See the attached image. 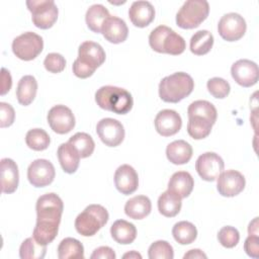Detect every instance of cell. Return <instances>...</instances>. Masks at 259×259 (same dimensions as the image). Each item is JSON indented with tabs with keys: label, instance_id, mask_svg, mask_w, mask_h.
<instances>
[{
	"label": "cell",
	"instance_id": "6da1fadb",
	"mask_svg": "<svg viewBox=\"0 0 259 259\" xmlns=\"http://www.w3.org/2000/svg\"><path fill=\"white\" fill-rule=\"evenodd\" d=\"M95 101L100 108L116 114L130 112L134 105L133 96L127 90L111 85L100 87L95 93Z\"/></svg>",
	"mask_w": 259,
	"mask_h": 259
},
{
	"label": "cell",
	"instance_id": "7a4b0ae2",
	"mask_svg": "<svg viewBox=\"0 0 259 259\" xmlns=\"http://www.w3.org/2000/svg\"><path fill=\"white\" fill-rule=\"evenodd\" d=\"M194 88V81L184 72L164 77L159 84V96L165 102L177 103L187 97Z\"/></svg>",
	"mask_w": 259,
	"mask_h": 259
},
{
	"label": "cell",
	"instance_id": "3957f363",
	"mask_svg": "<svg viewBox=\"0 0 259 259\" xmlns=\"http://www.w3.org/2000/svg\"><path fill=\"white\" fill-rule=\"evenodd\" d=\"M149 45L153 51L177 56L185 51L184 38L166 25H159L149 35Z\"/></svg>",
	"mask_w": 259,
	"mask_h": 259
},
{
	"label": "cell",
	"instance_id": "277c9868",
	"mask_svg": "<svg viewBox=\"0 0 259 259\" xmlns=\"http://www.w3.org/2000/svg\"><path fill=\"white\" fill-rule=\"evenodd\" d=\"M107 209L100 204H90L80 212L75 220L76 231L84 236H94L108 222Z\"/></svg>",
	"mask_w": 259,
	"mask_h": 259
},
{
	"label": "cell",
	"instance_id": "5b68a950",
	"mask_svg": "<svg viewBox=\"0 0 259 259\" xmlns=\"http://www.w3.org/2000/svg\"><path fill=\"white\" fill-rule=\"evenodd\" d=\"M36 224L59 228L64 210L63 200L56 193L40 195L35 204Z\"/></svg>",
	"mask_w": 259,
	"mask_h": 259
},
{
	"label": "cell",
	"instance_id": "8992f818",
	"mask_svg": "<svg viewBox=\"0 0 259 259\" xmlns=\"http://www.w3.org/2000/svg\"><path fill=\"white\" fill-rule=\"evenodd\" d=\"M209 13V5L205 0H188L183 3L176 14V23L184 29H192L200 25Z\"/></svg>",
	"mask_w": 259,
	"mask_h": 259
},
{
	"label": "cell",
	"instance_id": "52a82bcc",
	"mask_svg": "<svg viewBox=\"0 0 259 259\" xmlns=\"http://www.w3.org/2000/svg\"><path fill=\"white\" fill-rule=\"evenodd\" d=\"M26 6L33 24L40 29L51 28L58 19L59 9L54 0H28Z\"/></svg>",
	"mask_w": 259,
	"mask_h": 259
},
{
	"label": "cell",
	"instance_id": "ba28073f",
	"mask_svg": "<svg viewBox=\"0 0 259 259\" xmlns=\"http://www.w3.org/2000/svg\"><path fill=\"white\" fill-rule=\"evenodd\" d=\"M44 49L42 37L35 32L26 31L16 36L12 41V52L20 60L31 61Z\"/></svg>",
	"mask_w": 259,
	"mask_h": 259
},
{
	"label": "cell",
	"instance_id": "9c48e42d",
	"mask_svg": "<svg viewBox=\"0 0 259 259\" xmlns=\"http://www.w3.org/2000/svg\"><path fill=\"white\" fill-rule=\"evenodd\" d=\"M247 24L243 16L236 12L223 15L218 23V31L222 38L227 41H236L243 37Z\"/></svg>",
	"mask_w": 259,
	"mask_h": 259
},
{
	"label": "cell",
	"instance_id": "30bf717a",
	"mask_svg": "<svg viewBox=\"0 0 259 259\" xmlns=\"http://www.w3.org/2000/svg\"><path fill=\"white\" fill-rule=\"evenodd\" d=\"M56 176L54 165L47 159H36L27 168V179L34 187L50 185Z\"/></svg>",
	"mask_w": 259,
	"mask_h": 259
},
{
	"label": "cell",
	"instance_id": "8fae6325",
	"mask_svg": "<svg viewBox=\"0 0 259 259\" xmlns=\"http://www.w3.org/2000/svg\"><path fill=\"white\" fill-rule=\"evenodd\" d=\"M96 133L105 146L116 147L124 139V128L121 122L111 117H105L96 124Z\"/></svg>",
	"mask_w": 259,
	"mask_h": 259
},
{
	"label": "cell",
	"instance_id": "7c38bea8",
	"mask_svg": "<svg viewBox=\"0 0 259 259\" xmlns=\"http://www.w3.org/2000/svg\"><path fill=\"white\" fill-rule=\"evenodd\" d=\"M224 167V160L213 152H205L201 154L195 162V169L200 178L209 182L214 181L218 178L223 172Z\"/></svg>",
	"mask_w": 259,
	"mask_h": 259
},
{
	"label": "cell",
	"instance_id": "4fadbf2b",
	"mask_svg": "<svg viewBox=\"0 0 259 259\" xmlns=\"http://www.w3.org/2000/svg\"><path fill=\"white\" fill-rule=\"evenodd\" d=\"M47 119L51 128L60 135L70 133L76 123L72 110L63 104L53 106L49 110Z\"/></svg>",
	"mask_w": 259,
	"mask_h": 259
},
{
	"label": "cell",
	"instance_id": "5bb4252c",
	"mask_svg": "<svg viewBox=\"0 0 259 259\" xmlns=\"http://www.w3.org/2000/svg\"><path fill=\"white\" fill-rule=\"evenodd\" d=\"M217 189L219 193L226 197H233L241 193L246 184L244 175L237 170H227L218 176Z\"/></svg>",
	"mask_w": 259,
	"mask_h": 259
},
{
	"label": "cell",
	"instance_id": "9a60e30c",
	"mask_svg": "<svg viewBox=\"0 0 259 259\" xmlns=\"http://www.w3.org/2000/svg\"><path fill=\"white\" fill-rule=\"evenodd\" d=\"M233 79L243 87H251L255 85L259 78V69L255 62L241 59L235 62L231 67Z\"/></svg>",
	"mask_w": 259,
	"mask_h": 259
},
{
	"label": "cell",
	"instance_id": "2e32d148",
	"mask_svg": "<svg viewBox=\"0 0 259 259\" xmlns=\"http://www.w3.org/2000/svg\"><path fill=\"white\" fill-rule=\"evenodd\" d=\"M157 133L163 137H170L177 134L182 126V119L179 113L173 109L159 111L154 120Z\"/></svg>",
	"mask_w": 259,
	"mask_h": 259
},
{
	"label": "cell",
	"instance_id": "e0dca14e",
	"mask_svg": "<svg viewBox=\"0 0 259 259\" xmlns=\"http://www.w3.org/2000/svg\"><path fill=\"white\" fill-rule=\"evenodd\" d=\"M114 185L124 195L134 193L139 187V176L137 171L128 164L120 165L114 173Z\"/></svg>",
	"mask_w": 259,
	"mask_h": 259
},
{
	"label": "cell",
	"instance_id": "ac0fdd59",
	"mask_svg": "<svg viewBox=\"0 0 259 259\" xmlns=\"http://www.w3.org/2000/svg\"><path fill=\"white\" fill-rule=\"evenodd\" d=\"M105 57V52L99 44L86 40L80 45L77 59L95 71L104 63Z\"/></svg>",
	"mask_w": 259,
	"mask_h": 259
},
{
	"label": "cell",
	"instance_id": "d6986e66",
	"mask_svg": "<svg viewBox=\"0 0 259 259\" xmlns=\"http://www.w3.org/2000/svg\"><path fill=\"white\" fill-rule=\"evenodd\" d=\"M101 33L109 42L120 44L126 39L128 28L123 19L110 15L103 23Z\"/></svg>",
	"mask_w": 259,
	"mask_h": 259
},
{
	"label": "cell",
	"instance_id": "ffe728a7",
	"mask_svg": "<svg viewBox=\"0 0 259 259\" xmlns=\"http://www.w3.org/2000/svg\"><path fill=\"white\" fill-rule=\"evenodd\" d=\"M128 17L135 26L146 27L155 18V8L149 1H135L128 9Z\"/></svg>",
	"mask_w": 259,
	"mask_h": 259
},
{
	"label": "cell",
	"instance_id": "44dd1931",
	"mask_svg": "<svg viewBox=\"0 0 259 259\" xmlns=\"http://www.w3.org/2000/svg\"><path fill=\"white\" fill-rule=\"evenodd\" d=\"M19 172L17 164L10 158L1 160V190L3 193H13L18 186Z\"/></svg>",
	"mask_w": 259,
	"mask_h": 259
},
{
	"label": "cell",
	"instance_id": "7402d4cb",
	"mask_svg": "<svg viewBox=\"0 0 259 259\" xmlns=\"http://www.w3.org/2000/svg\"><path fill=\"white\" fill-rule=\"evenodd\" d=\"M57 155L64 172L73 174L77 171L81 157L78 151L69 142L63 143L59 146Z\"/></svg>",
	"mask_w": 259,
	"mask_h": 259
},
{
	"label": "cell",
	"instance_id": "603a6c76",
	"mask_svg": "<svg viewBox=\"0 0 259 259\" xmlns=\"http://www.w3.org/2000/svg\"><path fill=\"white\" fill-rule=\"evenodd\" d=\"M192 147L184 140H176L166 148L167 159L175 165H183L190 161L192 157Z\"/></svg>",
	"mask_w": 259,
	"mask_h": 259
},
{
	"label": "cell",
	"instance_id": "cb8c5ba5",
	"mask_svg": "<svg viewBox=\"0 0 259 259\" xmlns=\"http://www.w3.org/2000/svg\"><path fill=\"white\" fill-rule=\"evenodd\" d=\"M152 203L148 196L137 195L130 198L124 204L125 214L134 220H142L150 214Z\"/></svg>",
	"mask_w": 259,
	"mask_h": 259
},
{
	"label": "cell",
	"instance_id": "d4e9b609",
	"mask_svg": "<svg viewBox=\"0 0 259 259\" xmlns=\"http://www.w3.org/2000/svg\"><path fill=\"white\" fill-rule=\"evenodd\" d=\"M110 234L116 243L128 245L136 240L137 229L134 224L125 220H117L111 225Z\"/></svg>",
	"mask_w": 259,
	"mask_h": 259
},
{
	"label": "cell",
	"instance_id": "484cf974",
	"mask_svg": "<svg viewBox=\"0 0 259 259\" xmlns=\"http://www.w3.org/2000/svg\"><path fill=\"white\" fill-rule=\"evenodd\" d=\"M194 186V180L189 172L178 171L175 172L168 182V189L177 193L181 198L190 195Z\"/></svg>",
	"mask_w": 259,
	"mask_h": 259
},
{
	"label": "cell",
	"instance_id": "4316f807",
	"mask_svg": "<svg viewBox=\"0 0 259 259\" xmlns=\"http://www.w3.org/2000/svg\"><path fill=\"white\" fill-rule=\"evenodd\" d=\"M182 206V198L174 191L167 189L158 198V209L167 218L177 215Z\"/></svg>",
	"mask_w": 259,
	"mask_h": 259
},
{
	"label": "cell",
	"instance_id": "83f0119b",
	"mask_svg": "<svg viewBox=\"0 0 259 259\" xmlns=\"http://www.w3.org/2000/svg\"><path fill=\"white\" fill-rule=\"evenodd\" d=\"M37 92V81L31 75L20 78L16 88V97L21 105H29L35 98Z\"/></svg>",
	"mask_w": 259,
	"mask_h": 259
},
{
	"label": "cell",
	"instance_id": "f1b7e54d",
	"mask_svg": "<svg viewBox=\"0 0 259 259\" xmlns=\"http://www.w3.org/2000/svg\"><path fill=\"white\" fill-rule=\"evenodd\" d=\"M109 16V11L105 6L102 4H93L86 11V24L93 32L100 33L103 23Z\"/></svg>",
	"mask_w": 259,
	"mask_h": 259
},
{
	"label": "cell",
	"instance_id": "f546056e",
	"mask_svg": "<svg viewBox=\"0 0 259 259\" xmlns=\"http://www.w3.org/2000/svg\"><path fill=\"white\" fill-rule=\"evenodd\" d=\"M59 259H82L84 258V247L75 238H65L58 246Z\"/></svg>",
	"mask_w": 259,
	"mask_h": 259
},
{
	"label": "cell",
	"instance_id": "4dcf8cb0",
	"mask_svg": "<svg viewBox=\"0 0 259 259\" xmlns=\"http://www.w3.org/2000/svg\"><path fill=\"white\" fill-rule=\"evenodd\" d=\"M213 45V35L208 30L202 29L196 31L190 38L189 48L192 54L202 56L207 54Z\"/></svg>",
	"mask_w": 259,
	"mask_h": 259
},
{
	"label": "cell",
	"instance_id": "1f68e13d",
	"mask_svg": "<svg viewBox=\"0 0 259 259\" xmlns=\"http://www.w3.org/2000/svg\"><path fill=\"white\" fill-rule=\"evenodd\" d=\"M172 235L177 243L181 245H188L195 241L197 237V230L192 223L181 221L174 225Z\"/></svg>",
	"mask_w": 259,
	"mask_h": 259
},
{
	"label": "cell",
	"instance_id": "d6a6232c",
	"mask_svg": "<svg viewBox=\"0 0 259 259\" xmlns=\"http://www.w3.org/2000/svg\"><path fill=\"white\" fill-rule=\"evenodd\" d=\"M188 117L190 116H200L209 120L212 124L215 123L218 112L217 108L212 103L207 100H195L188 106L187 109Z\"/></svg>",
	"mask_w": 259,
	"mask_h": 259
},
{
	"label": "cell",
	"instance_id": "836d02e7",
	"mask_svg": "<svg viewBox=\"0 0 259 259\" xmlns=\"http://www.w3.org/2000/svg\"><path fill=\"white\" fill-rule=\"evenodd\" d=\"M212 123L206 118L200 116H190L187 122V133L194 140H201L206 138L212 127Z\"/></svg>",
	"mask_w": 259,
	"mask_h": 259
},
{
	"label": "cell",
	"instance_id": "e575fe53",
	"mask_svg": "<svg viewBox=\"0 0 259 259\" xmlns=\"http://www.w3.org/2000/svg\"><path fill=\"white\" fill-rule=\"evenodd\" d=\"M47 253V246L39 244L33 237L25 239L19 248L21 259H42Z\"/></svg>",
	"mask_w": 259,
	"mask_h": 259
},
{
	"label": "cell",
	"instance_id": "d590c367",
	"mask_svg": "<svg viewBox=\"0 0 259 259\" xmlns=\"http://www.w3.org/2000/svg\"><path fill=\"white\" fill-rule=\"evenodd\" d=\"M68 142L78 151L81 158L91 156L95 149V143L92 137L86 133H76Z\"/></svg>",
	"mask_w": 259,
	"mask_h": 259
},
{
	"label": "cell",
	"instance_id": "8d00e7d4",
	"mask_svg": "<svg viewBox=\"0 0 259 259\" xmlns=\"http://www.w3.org/2000/svg\"><path fill=\"white\" fill-rule=\"evenodd\" d=\"M25 143L29 149L34 151H44L50 146L51 139L45 130L32 128L26 133Z\"/></svg>",
	"mask_w": 259,
	"mask_h": 259
},
{
	"label": "cell",
	"instance_id": "74e56055",
	"mask_svg": "<svg viewBox=\"0 0 259 259\" xmlns=\"http://www.w3.org/2000/svg\"><path fill=\"white\" fill-rule=\"evenodd\" d=\"M148 256L150 259H173V247L167 241H156L149 247Z\"/></svg>",
	"mask_w": 259,
	"mask_h": 259
},
{
	"label": "cell",
	"instance_id": "f35d334b",
	"mask_svg": "<svg viewBox=\"0 0 259 259\" xmlns=\"http://www.w3.org/2000/svg\"><path fill=\"white\" fill-rule=\"evenodd\" d=\"M206 87L208 92L214 98H219V99H223L227 97L231 91V86L229 82L220 77H213L209 79L206 83Z\"/></svg>",
	"mask_w": 259,
	"mask_h": 259
},
{
	"label": "cell",
	"instance_id": "ab89813d",
	"mask_svg": "<svg viewBox=\"0 0 259 259\" xmlns=\"http://www.w3.org/2000/svg\"><path fill=\"white\" fill-rule=\"evenodd\" d=\"M218 240L225 248H234L240 241V233L236 228L226 226L219 231Z\"/></svg>",
	"mask_w": 259,
	"mask_h": 259
},
{
	"label": "cell",
	"instance_id": "60d3db41",
	"mask_svg": "<svg viewBox=\"0 0 259 259\" xmlns=\"http://www.w3.org/2000/svg\"><path fill=\"white\" fill-rule=\"evenodd\" d=\"M44 66L50 73H61L66 67V60L61 54L51 53L46 56Z\"/></svg>",
	"mask_w": 259,
	"mask_h": 259
},
{
	"label": "cell",
	"instance_id": "b9f144b4",
	"mask_svg": "<svg viewBox=\"0 0 259 259\" xmlns=\"http://www.w3.org/2000/svg\"><path fill=\"white\" fill-rule=\"evenodd\" d=\"M15 111L13 107L6 102H0V126L7 127L14 122Z\"/></svg>",
	"mask_w": 259,
	"mask_h": 259
},
{
	"label": "cell",
	"instance_id": "7bdbcfd3",
	"mask_svg": "<svg viewBox=\"0 0 259 259\" xmlns=\"http://www.w3.org/2000/svg\"><path fill=\"white\" fill-rule=\"evenodd\" d=\"M244 250L252 258L259 257V236L249 235L244 243Z\"/></svg>",
	"mask_w": 259,
	"mask_h": 259
},
{
	"label": "cell",
	"instance_id": "ee69618b",
	"mask_svg": "<svg viewBox=\"0 0 259 259\" xmlns=\"http://www.w3.org/2000/svg\"><path fill=\"white\" fill-rule=\"evenodd\" d=\"M115 257L116 255L113 249L108 246H101L96 248L90 256L91 259H115Z\"/></svg>",
	"mask_w": 259,
	"mask_h": 259
},
{
	"label": "cell",
	"instance_id": "f6af8a7d",
	"mask_svg": "<svg viewBox=\"0 0 259 259\" xmlns=\"http://www.w3.org/2000/svg\"><path fill=\"white\" fill-rule=\"evenodd\" d=\"M1 95H5L12 86V78L10 72L7 71L5 68L1 69Z\"/></svg>",
	"mask_w": 259,
	"mask_h": 259
},
{
	"label": "cell",
	"instance_id": "bcb514c9",
	"mask_svg": "<svg viewBox=\"0 0 259 259\" xmlns=\"http://www.w3.org/2000/svg\"><path fill=\"white\" fill-rule=\"evenodd\" d=\"M184 259H193V258H207L206 254H204L201 250L199 249H192V250H189L187 253L184 254L183 256Z\"/></svg>",
	"mask_w": 259,
	"mask_h": 259
},
{
	"label": "cell",
	"instance_id": "7dc6e473",
	"mask_svg": "<svg viewBox=\"0 0 259 259\" xmlns=\"http://www.w3.org/2000/svg\"><path fill=\"white\" fill-rule=\"evenodd\" d=\"M248 234L249 235H259V229H258V218H255L252 222H250L248 226Z\"/></svg>",
	"mask_w": 259,
	"mask_h": 259
},
{
	"label": "cell",
	"instance_id": "c3c4849f",
	"mask_svg": "<svg viewBox=\"0 0 259 259\" xmlns=\"http://www.w3.org/2000/svg\"><path fill=\"white\" fill-rule=\"evenodd\" d=\"M122 258H130V259H142V255L140 254V253H138L137 251H131V252H128V253H125L123 256H122Z\"/></svg>",
	"mask_w": 259,
	"mask_h": 259
}]
</instances>
